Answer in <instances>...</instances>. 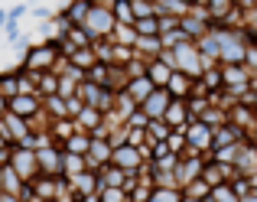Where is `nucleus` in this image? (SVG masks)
<instances>
[{
    "label": "nucleus",
    "mask_w": 257,
    "mask_h": 202,
    "mask_svg": "<svg viewBox=\"0 0 257 202\" xmlns=\"http://www.w3.org/2000/svg\"><path fill=\"white\" fill-rule=\"evenodd\" d=\"M231 189L238 192V199L247 196V192H254V189H251V176H234V179H231Z\"/></svg>",
    "instance_id": "nucleus-39"
},
{
    "label": "nucleus",
    "mask_w": 257,
    "mask_h": 202,
    "mask_svg": "<svg viewBox=\"0 0 257 202\" xmlns=\"http://www.w3.org/2000/svg\"><path fill=\"white\" fill-rule=\"evenodd\" d=\"M36 163H39V176H62V150H59V144L36 150Z\"/></svg>",
    "instance_id": "nucleus-8"
},
{
    "label": "nucleus",
    "mask_w": 257,
    "mask_h": 202,
    "mask_svg": "<svg viewBox=\"0 0 257 202\" xmlns=\"http://www.w3.org/2000/svg\"><path fill=\"white\" fill-rule=\"evenodd\" d=\"M114 26H117V20H114L111 7H91L88 17H85V23H82V30L88 33V39L94 43V39H111Z\"/></svg>",
    "instance_id": "nucleus-4"
},
{
    "label": "nucleus",
    "mask_w": 257,
    "mask_h": 202,
    "mask_svg": "<svg viewBox=\"0 0 257 202\" xmlns=\"http://www.w3.org/2000/svg\"><path fill=\"white\" fill-rule=\"evenodd\" d=\"M212 202H241L238 192L231 189V183H221V186H212V196H208Z\"/></svg>",
    "instance_id": "nucleus-34"
},
{
    "label": "nucleus",
    "mask_w": 257,
    "mask_h": 202,
    "mask_svg": "<svg viewBox=\"0 0 257 202\" xmlns=\"http://www.w3.org/2000/svg\"><path fill=\"white\" fill-rule=\"evenodd\" d=\"M4 43L20 46V43H23V26L13 23V20H7V26H4Z\"/></svg>",
    "instance_id": "nucleus-36"
},
{
    "label": "nucleus",
    "mask_w": 257,
    "mask_h": 202,
    "mask_svg": "<svg viewBox=\"0 0 257 202\" xmlns=\"http://www.w3.org/2000/svg\"><path fill=\"white\" fill-rule=\"evenodd\" d=\"M7 26V7H0V30Z\"/></svg>",
    "instance_id": "nucleus-43"
},
{
    "label": "nucleus",
    "mask_w": 257,
    "mask_h": 202,
    "mask_svg": "<svg viewBox=\"0 0 257 202\" xmlns=\"http://www.w3.org/2000/svg\"><path fill=\"white\" fill-rule=\"evenodd\" d=\"M241 202H257V192H247V196H241Z\"/></svg>",
    "instance_id": "nucleus-44"
},
{
    "label": "nucleus",
    "mask_w": 257,
    "mask_h": 202,
    "mask_svg": "<svg viewBox=\"0 0 257 202\" xmlns=\"http://www.w3.org/2000/svg\"><path fill=\"white\" fill-rule=\"evenodd\" d=\"M134 30H137V36H160V20L157 17L134 20Z\"/></svg>",
    "instance_id": "nucleus-33"
},
{
    "label": "nucleus",
    "mask_w": 257,
    "mask_h": 202,
    "mask_svg": "<svg viewBox=\"0 0 257 202\" xmlns=\"http://www.w3.org/2000/svg\"><path fill=\"white\" fill-rule=\"evenodd\" d=\"M134 52H137L144 62H150V59H157L160 52H163V43H160V36H137Z\"/></svg>",
    "instance_id": "nucleus-22"
},
{
    "label": "nucleus",
    "mask_w": 257,
    "mask_h": 202,
    "mask_svg": "<svg viewBox=\"0 0 257 202\" xmlns=\"http://www.w3.org/2000/svg\"><path fill=\"white\" fill-rule=\"evenodd\" d=\"M166 147H170V153H176V157H182V153H186V127L173 131L170 137H166Z\"/></svg>",
    "instance_id": "nucleus-35"
},
{
    "label": "nucleus",
    "mask_w": 257,
    "mask_h": 202,
    "mask_svg": "<svg viewBox=\"0 0 257 202\" xmlns=\"http://www.w3.org/2000/svg\"><path fill=\"white\" fill-rule=\"evenodd\" d=\"M244 65H247V72H251V75H257V46H247V52H244Z\"/></svg>",
    "instance_id": "nucleus-42"
},
{
    "label": "nucleus",
    "mask_w": 257,
    "mask_h": 202,
    "mask_svg": "<svg viewBox=\"0 0 257 202\" xmlns=\"http://www.w3.org/2000/svg\"><path fill=\"white\" fill-rule=\"evenodd\" d=\"M241 140H244V131L225 121L221 127H215V131H212V150H218V147H231V144H241Z\"/></svg>",
    "instance_id": "nucleus-15"
},
{
    "label": "nucleus",
    "mask_w": 257,
    "mask_h": 202,
    "mask_svg": "<svg viewBox=\"0 0 257 202\" xmlns=\"http://www.w3.org/2000/svg\"><path fill=\"white\" fill-rule=\"evenodd\" d=\"M199 85L205 88V95H212V91H221V65H208V69L202 72Z\"/></svg>",
    "instance_id": "nucleus-29"
},
{
    "label": "nucleus",
    "mask_w": 257,
    "mask_h": 202,
    "mask_svg": "<svg viewBox=\"0 0 257 202\" xmlns=\"http://www.w3.org/2000/svg\"><path fill=\"white\" fill-rule=\"evenodd\" d=\"M195 49H199L202 59H205V69L208 65H218V39H215V30H208L205 36L195 39Z\"/></svg>",
    "instance_id": "nucleus-19"
},
{
    "label": "nucleus",
    "mask_w": 257,
    "mask_h": 202,
    "mask_svg": "<svg viewBox=\"0 0 257 202\" xmlns=\"http://www.w3.org/2000/svg\"><path fill=\"white\" fill-rule=\"evenodd\" d=\"M88 147H91V134L75 131L69 140H62V144H59V150H62V153H75V157H85Z\"/></svg>",
    "instance_id": "nucleus-24"
},
{
    "label": "nucleus",
    "mask_w": 257,
    "mask_h": 202,
    "mask_svg": "<svg viewBox=\"0 0 257 202\" xmlns=\"http://www.w3.org/2000/svg\"><path fill=\"white\" fill-rule=\"evenodd\" d=\"M234 7H238L234 0H205V10H208V17H212V26H218Z\"/></svg>",
    "instance_id": "nucleus-27"
},
{
    "label": "nucleus",
    "mask_w": 257,
    "mask_h": 202,
    "mask_svg": "<svg viewBox=\"0 0 257 202\" xmlns=\"http://www.w3.org/2000/svg\"><path fill=\"white\" fill-rule=\"evenodd\" d=\"M111 150L114 147L107 144V137H91V147H88V153H85V163H88V170H104L107 163H111Z\"/></svg>",
    "instance_id": "nucleus-9"
},
{
    "label": "nucleus",
    "mask_w": 257,
    "mask_h": 202,
    "mask_svg": "<svg viewBox=\"0 0 257 202\" xmlns=\"http://www.w3.org/2000/svg\"><path fill=\"white\" fill-rule=\"evenodd\" d=\"M173 56H176V72L189 75L192 82H199V78H202V72H205V59H202V52L195 49V43H192V39L179 43V46L173 49Z\"/></svg>",
    "instance_id": "nucleus-3"
},
{
    "label": "nucleus",
    "mask_w": 257,
    "mask_h": 202,
    "mask_svg": "<svg viewBox=\"0 0 257 202\" xmlns=\"http://www.w3.org/2000/svg\"><path fill=\"white\" fill-rule=\"evenodd\" d=\"M192 88H195V82H192L189 75H182V72H173L170 82H166V91H170V98H179V101H186L189 95H192Z\"/></svg>",
    "instance_id": "nucleus-20"
},
{
    "label": "nucleus",
    "mask_w": 257,
    "mask_h": 202,
    "mask_svg": "<svg viewBox=\"0 0 257 202\" xmlns=\"http://www.w3.org/2000/svg\"><path fill=\"white\" fill-rule=\"evenodd\" d=\"M163 121L173 127V131L186 127V124H189V108H186V101L173 98V101H170V108H166V114H163Z\"/></svg>",
    "instance_id": "nucleus-21"
},
{
    "label": "nucleus",
    "mask_w": 257,
    "mask_h": 202,
    "mask_svg": "<svg viewBox=\"0 0 257 202\" xmlns=\"http://www.w3.org/2000/svg\"><path fill=\"white\" fill-rule=\"evenodd\" d=\"M234 173L238 176H254L257 173V147L251 144V140H241V147H238V160H234Z\"/></svg>",
    "instance_id": "nucleus-12"
},
{
    "label": "nucleus",
    "mask_w": 257,
    "mask_h": 202,
    "mask_svg": "<svg viewBox=\"0 0 257 202\" xmlns=\"http://www.w3.org/2000/svg\"><path fill=\"white\" fill-rule=\"evenodd\" d=\"M179 30L186 33V39H192V43H195V39H199V36H205V33L212 30V23H208V20H202V17H195V13L189 10L186 17L179 20Z\"/></svg>",
    "instance_id": "nucleus-17"
},
{
    "label": "nucleus",
    "mask_w": 257,
    "mask_h": 202,
    "mask_svg": "<svg viewBox=\"0 0 257 202\" xmlns=\"http://www.w3.org/2000/svg\"><path fill=\"white\" fill-rule=\"evenodd\" d=\"M23 4H33V7H39V4H43V0H23Z\"/></svg>",
    "instance_id": "nucleus-46"
},
{
    "label": "nucleus",
    "mask_w": 257,
    "mask_h": 202,
    "mask_svg": "<svg viewBox=\"0 0 257 202\" xmlns=\"http://www.w3.org/2000/svg\"><path fill=\"white\" fill-rule=\"evenodd\" d=\"M205 202H212V199H205Z\"/></svg>",
    "instance_id": "nucleus-47"
},
{
    "label": "nucleus",
    "mask_w": 257,
    "mask_h": 202,
    "mask_svg": "<svg viewBox=\"0 0 257 202\" xmlns=\"http://www.w3.org/2000/svg\"><path fill=\"white\" fill-rule=\"evenodd\" d=\"M182 196H189V199H199V202H205L208 196H212V186L205 183V179H192L189 186H182Z\"/></svg>",
    "instance_id": "nucleus-30"
},
{
    "label": "nucleus",
    "mask_w": 257,
    "mask_h": 202,
    "mask_svg": "<svg viewBox=\"0 0 257 202\" xmlns=\"http://www.w3.org/2000/svg\"><path fill=\"white\" fill-rule=\"evenodd\" d=\"M111 13H114V20H117V23L134 26V7H131V0H114Z\"/></svg>",
    "instance_id": "nucleus-32"
},
{
    "label": "nucleus",
    "mask_w": 257,
    "mask_h": 202,
    "mask_svg": "<svg viewBox=\"0 0 257 202\" xmlns=\"http://www.w3.org/2000/svg\"><path fill=\"white\" fill-rule=\"evenodd\" d=\"M7 111L17 114V118H23V121H30V118H36V114L43 111V98L39 95H17V98L7 101Z\"/></svg>",
    "instance_id": "nucleus-10"
},
{
    "label": "nucleus",
    "mask_w": 257,
    "mask_h": 202,
    "mask_svg": "<svg viewBox=\"0 0 257 202\" xmlns=\"http://www.w3.org/2000/svg\"><path fill=\"white\" fill-rule=\"evenodd\" d=\"M62 49H59V43H39V46H30V49L23 52V72H33V75H39V72H56V65L62 62Z\"/></svg>",
    "instance_id": "nucleus-2"
},
{
    "label": "nucleus",
    "mask_w": 257,
    "mask_h": 202,
    "mask_svg": "<svg viewBox=\"0 0 257 202\" xmlns=\"http://www.w3.org/2000/svg\"><path fill=\"white\" fill-rule=\"evenodd\" d=\"M228 124L241 127L244 137H247V131L257 124V111H254V108H247V105H241V101H234V105L228 108Z\"/></svg>",
    "instance_id": "nucleus-14"
},
{
    "label": "nucleus",
    "mask_w": 257,
    "mask_h": 202,
    "mask_svg": "<svg viewBox=\"0 0 257 202\" xmlns=\"http://www.w3.org/2000/svg\"><path fill=\"white\" fill-rule=\"evenodd\" d=\"M131 7H134V20L157 17V13H153V0H131Z\"/></svg>",
    "instance_id": "nucleus-38"
},
{
    "label": "nucleus",
    "mask_w": 257,
    "mask_h": 202,
    "mask_svg": "<svg viewBox=\"0 0 257 202\" xmlns=\"http://www.w3.org/2000/svg\"><path fill=\"white\" fill-rule=\"evenodd\" d=\"M170 134H173V127L166 124V121H150V124H147V140H150V144H163Z\"/></svg>",
    "instance_id": "nucleus-31"
},
{
    "label": "nucleus",
    "mask_w": 257,
    "mask_h": 202,
    "mask_svg": "<svg viewBox=\"0 0 257 202\" xmlns=\"http://www.w3.org/2000/svg\"><path fill=\"white\" fill-rule=\"evenodd\" d=\"M72 124H75V131H85V134H94L101 124H104V114L98 111V108H82V111L72 118Z\"/></svg>",
    "instance_id": "nucleus-16"
},
{
    "label": "nucleus",
    "mask_w": 257,
    "mask_h": 202,
    "mask_svg": "<svg viewBox=\"0 0 257 202\" xmlns=\"http://www.w3.org/2000/svg\"><path fill=\"white\" fill-rule=\"evenodd\" d=\"M26 13H30V4H13V7H7V20H13V23H20Z\"/></svg>",
    "instance_id": "nucleus-40"
},
{
    "label": "nucleus",
    "mask_w": 257,
    "mask_h": 202,
    "mask_svg": "<svg viewBox=\"0 0 257 202\" xmlns=\"http://www.w3.org/2000/svg\"><path fill=\"white\" fill-rule=\"evenodd\" d=\"M157 20H160V36H163V33L179 30V17H157Z\"/></svg>",
    "instance_id": "nucleus-41"
},
{
    "label": "nucleus",
    "mask_w": 257,
    "mask_h": 202,
    "mask_svg": "<svg viewBox=\"0 0 257 202\" xmlns=\"http://www.w3.org/2000/svg\"><path fill=\"white\" fill-rule=\"evenodd\" d=\"M170 91L166 88H153V95L144 101V105H140V111L147 114V118L150 121H163V114H166V108H170Z\"/></svg>",
    "instance_id": "nucleus-13"
},
{
    "label": "nucleus",
    "mask_w": 257,
    "mask_h": 202,
    "mask_svg": "<svg viewBox=\"0 0 257 202\" xmlns=\"http://www.w3.org/2000/svg\"><path fill=\"white\" fill-rule=\"evenodd\" d=\"M111 43L134 49V43H137V30H134V26H127V23H117V26H114V33H111Z\"/></svg>",
    "instance_id": "nucleus-28"
},
{
    "label": "nucleus",
    "mask_w": 257,
    "mask_h": 202,
    "mask_svg": "<svg viewBox=\"0 0 257 202\" xmlns=\"http://www.w3.org/2000/svg\"><path fill=\"white\" fill-rule=\"evenodd\" d=\"M215 39H218V65H241L244 52L251 46L247 30H225V26H212Z\"/></svg>",
    "instance_id": "nucleus-1"
},
{
    "label": "nucleus",
    "mask_w": 257,
    "mask_h": 202,
    "mask_svg": "<svg viewBox=\"0 0 257 202\" xmlns=\"http://www.w3.org/2000/svg\"><path fill=\"white\" fill-rule=\"evenodd\" d=\"M4 114H7V98L0 95V118H4Z\"/></svg>",
    "instance_id": "nucleus-45"
},
{
    "label": "nucleus",
    "mask_w": 257,
    "mask_h": 202,
    "mask_svg": "<svg viewBox=\"0 0 257 202\" xmlns=\"http://www.w3.org/2000/svg\"><path fill=\"white\" fill-rule=\"evenodd\" d=\"M170 75H173V69L163 62V59H150V62H147V78L153 82V88H166Z\"/></svg>",
    "instance_id": "nucleus-23"
},
{
    "label": "nucleus",
    "mask_w": 257,
    "mask_h": 202,
    "mask_svg": "<svg viewBox=\"0 0 257 202\" xmlns=\"http://www.w3.org/2000/svg\"><path fill=\"white\" fill-rule=\"evenodd\" d=\"M91 7H94L91 0H72V4L65 7L62 13H65V20H69L72 26H82V23H85V17H88V10H91Z\"/></svg>",
    "instance_id": "nucleus-26"
},
{
    "label": "nucleus",
    "mask_w": 257,
    "mask_h": 202,
    "mask_svg": "<svg viewBox=\"0 0 257 202\" xmlns=\"http://www.w3.org/2000/svg\"><path fill=\"white\" fill-rule=\"evenodd\" d=\"M124 199H127V192L117 189V186H101L98 189V202H124Z\"/></svg>",
    "instance_id": "nucleus-37"
},
{
    "label": "nucleus",
    "mask_w": 257,
    "mask_h": 202,
    "mask_svg": "<svg viewBox=\"0 0 257 202\" xmlns=\"http://www.w3.org/2000/svg\"><path fill=\"white\" fill-rule=\"evenodd\" d=\"M124 95H127V98L134 101V105L140 108L147 98L153 95V82H150L147 75H140V78H131V82H127V88H124Z\"/></svg>",
    "instance_id": "nucleus-18"
},
{
    "label": "nucleus",
    "mask_w": 257,
    "mask_h": 202,
    "mask_svg": "<svg viewBox=\"0 0 257 202\" xmlns=\"http://www.w3.org/2000/svg\"><path fill=\"white\" fill-rule=\"evenodd\" d=\"M65 62L75 65L78 72H88V69H94V65H98V56H94L91 46H85V49H72L69 56H65Z\"/></svg>",
    "instance_id": "nucleus-25"
},
{
    "label": "nucleus",
    "mask_w": 257,
    "mask_h": 202,
    "mask_svg": "<svg viewBox=\"0 0 257 202\" xmlns=\"http://www.w3.org/2000/svg\"><path fill=\"white\" fill-rule=\"evenodd\" d=\"M7 166H10L23 183H33V179L39 176L36 150H30V147H10V163H7Z\"/></svg>",
    "instance_id": "nucleus-6"
},
{
    "label": "nucleus",
    "mask_w": 257,
    "mask_h": 202,
    "mask_svg": "<svg viewBox=\"0 0 257 202\" xmlns=\"http://www.w3.org/2000/svg\"><path fill=\"white\" fill-rule=\"evenodd\" d=\"M251 82H254V75L247 72L244 62H241V65H221V91L231 95L234 101L251 88Z\"/></svg>",
    "instance_id": "nucleus-5"
},
{
    "label": "nucleus",
    "mask_w": 257,
    "mask_h": 202,
    "mask_svg": "<svg viewBox=\"0 0 257 202\" xmlns=\"http://www.w3.org/2000/svg\"><path fill=\"white\" fill-rule=\"evenodd\" d=\"M111 166H117V170H124V173H140L147 163H144V157H140L137 147L120 144V147H114V150H111Z\"/></svg>",
    "instance_id": "nucleus-7"
},
{
    "label": "nucleus",
    "mask_w": 257,
    "mask_h": 202,
    "mask_svg": "<svg viewBox=\"0 0 257 202\" xmlns=\"http://www.w3.org/2000/svg\"><path fill=\"white\" fill-rule=\"evenodd\" d=\"M202 166H205V157H179V163H176V170H173L179 189H182V186H189L192 179L202 176Z\"/></svg>",
    "instance_id": "nucleus-11"
},
{
    "label": "nucleus",
    "mask_w": 257,
    "mask_h": 202,
    "mask_svg": "<svg viewBox=\"0 0 257 202\" xmlns=\"http://www.w3.org/2000/svg\"><path fill=\"white\" fill-rule=\"evenodd\" d=\"M0 39H4V36H0Z\"/></svg>",
    "instance_id": "nucleus-48"
}]
</instances>
